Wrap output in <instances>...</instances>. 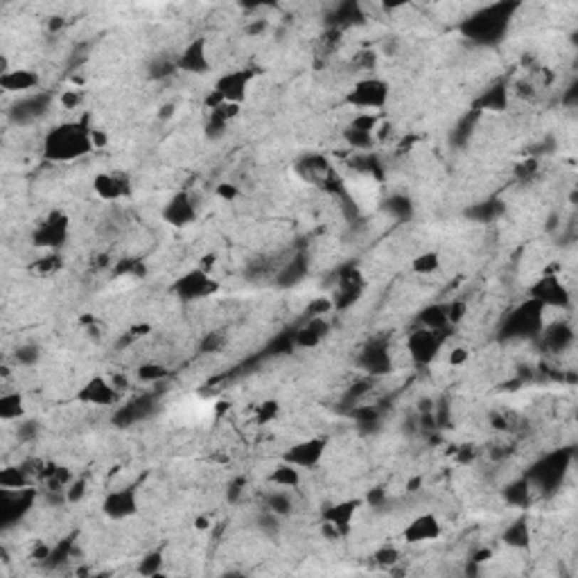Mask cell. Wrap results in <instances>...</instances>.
I'll return each instance as SVG.
<instances>
[{
  "label": "cell",
  "instance_id": "cell-63",
  "mask_svg": "<svg viewBox=\"0 0 578 578\" xmlns=\"http://www.w3.org/2000/svg\"><path fill=\"white\" fill-rule=\"evenodd\" d=\"M61 25H63V19H61V16H55V19L50 21L48 28H50V32H57V30L61 28Z\"/></svg>",
  "mask_w": 578,
  "mask_h": 578
},
{
  "label": "cell",
  "instance_id": "cell-3",
  "mask_svg": "<svg viewBox=\"0 0 578 578\" xmlns=\"http://www.w3.org/2000/svg\"><path fill=\"white\" fill-rule=\"evenodd\" d=\"M545 327V308L537 300L529 298L527 303L517 305L513 312H508L502 327H499V337L502 339H535L540 337Z\"/></svg>",
  "mask_w": 578,
  "mask_h": 578
},
{
  "label": "cell",
  "instance_id": "cell-43",
  "mask_svg": "<svg viewBox=\"0 0 578 578\" xmlns=\"http://www.w3.org/2000/svg\"><path fill=\"white\" fill-rule=\"evenodd\" d=\"M14 359L19 366H34L38 359H41V348L36 344H23L14 350Z\"/></svg>",
  "mask_w": 578,
  "mask_h": 578
},
{
  "label": "cell",
  "instance_id": "cell-10",
  "mask_svg": "<svg viewBox=\"0 0 578 578\" xmlns=\"http://www.w3.org/2000/svg\"><path fill=\"white\" fill-rule=\"evenodd\" d=\"M102 515L107 520L120 522L134 517L140 510V499H138V488L136 485H122V488L109 490L102 499Z\"/></svg>",
  "mask_w": 578,
  "mask_h": 578
},
{
  "label": "cell",
  "instance_id": "cell-33",
  "mask_svg": "<svg viewBox=\"0 0 578 578\" xmlns=\"http://www.w3.org/2000/svg\"><path fill=\"white\" fill-rule=\"evenodd\" d=\"M531 493H533V485L527 477H524V479H517V481L506 485L504 499L510 506H527L531 502Z\"/></svg>",
  "mask_w": 578,
  "mask_h": 578
},
{
  "label": "cell",
  "instance_id": "cell-16",
  "mask_svg": "<svg viewBox=\"0 0 578 578\" xmlns=\"http://www.w3.org/2000/svg\"><path fill=\"white\" fill-rule=\"evenodd\" d=\"M357 364L366 373V377L375 379V377L389 375L393 371V357H391L389 344H384V341H369V344L362 348Z\"/></svg>",
  "mask_w": 578,
  "mask_h": 578
},
{
  "label": "cell",
  "instance_id": "cell-4",
  "mask_svg": "<svg viewBox=\"0 0 578 578\" xmlns=\"http://www.w3.org/2000/svg\"><path fill=\"white\" fill-rule=\"evenodd\" d=\"M391 98V86L382 77H362L354 82L350 90L344 95L348 107L357 109L359 113H377L382 111Z\"/></svg>",
  "mask_w": 578,
  "mask_h": 578
},
{
  "label": "cell",
  "instance_id": "cell-28",
  "mask_svg": "<svg viewBox=\"0 0 578 578\" xmlns=\"http://www.w3.org/2000/svg\"><path fill=\"white\" fill-rule=\"evenodd\" d=\"M325 335H327L325 319H310V323H305L294 332V344L296 348H314L321 344V339Z\"/></svg>",
  "mask_w": 578,
  "mask_h": 578
},
{
  "label": "cell",
  "instance_id": "cell-31",
  "mask_svg": "<svg viewBox=\"0 0 578 578\" xmlns=\"http://www.w3.org/2000/svg\"><path fill=\"white\" fill-rule=\"evenodd\" d=\"M502 542L506 547H513V549H527L531 545V527H529L527 517H520L510 524L502 535Z\"/></svg>",
  "mask_w": 578,
  "mask_h": 578
},
{
  "label": "cell",
  "instance_id": "cell-29",
  "mask_svg": "<svg viewBox=\"0 0 578 578\" xmlns=\"http://www.w3.org/2000/svg\"><path fill=\"white\" fill-rule=\"evenodd\" d=\"M418 327H427V330L450 332L452 325L448 319V305H429L418 314Z\"/></svg>",
  "mask_w": 578,
  "mask_h": 578
},
{
  "label": "cell",
  "instance_id": "cell-50",
  "mask_svg": "<svg viewBox=\"0 0 578 578\" xmlns=\"http://www.w3.org/2000/svg\"><path fill=\"white\" fill-rule=\"evenodd\" d=\"M226 344V339L221 332H210L201 339V344H199V350L201 352H215V350H221Z\"/></svg>",
  "mask_w": 578,
  "mask_h": 578
},
{
  "label": "cell",
  "instance_id": "cell-52",
  "mask_svg": "<svg viewBox=\"0 0 578 578\" xmlns=\"http://www.w3.org/2000/svg\"><path fill=\"white\" fill-rule=\"evenodd\" d=\"M215 192H217L219 199H224V201H235V199H238V196H240V188L235 186V183H228V181L217 183Z\"/></svg>",
  "mask_w": 578,
  "mask_h": 578
},
{
  "label": "cell",
  "instance_id": "cell-24",
  "mask_svg": "<svg viewBox=\"0 0 578 578\" xmlns=\"http://www.w3.org/2000/svg\"><path fill=\"white\" fill-rule=\"evenodd\" d=\"M506 109H508V86L504 82H495L493 86H488L475 102V111L477 113H481V111L499 113V111H506Z\"/></svg>",
  "mask_w": 578,
  "mask_h": 578
},
{
  "label": "cell",
  "instance_id": "cell-12",
  "mask_svg": "<svg viewBox=\"0 0 578 578\" xmlns=\"http://www.w3.org/2000/svg\"><path fill=\"white\" fill-rule=\"evenodd\" d=\"M325 452H327V438L312 436V438H303L294 445H289L280 458L296 466L298 470H312L321 466Z\"/></svg>",
  "mask_w": 578,
  "mask_h": 578
},
{
  "label": "cell",
  "instance_id": "cell-40",
  "mask_svg": "<svg viewBox=\"0 0 578 578\" xmlns=\"http://www.w3.org/2000/svg\"><path fill=\"white\" fill-rule=\"evenodd\" d=\"M136 375H138L140 382H161V379H165L169 375V371H167V366H163V364L144 362L142 366H138Z\"/></svg>",
  "mask_w": 578,
  "mask_h": 578
},
{
  "label": "cell",
  "instance_id": "cell-26",
  "mask_svg": "<svg viewBox=\"0 0 578 578\" xmlns=\"http://www.w3.org/2000/svg\"><path fill=\"white\" fill-rule=\"evenodd\" d=\"M303 470H298L296 466L292 463H287V461H280L273 466V470L269 472V477L267 481L271 485H275V488H283V490H296L300 481H303V475H300Z\"/></svg>",
  "mask_w": 578,
  "mask_h": 578
},
{
  "label": "cell",
  "instance_id": "cell-48",
  "mask_svg": "<svg viewBox=\"0 0 578 578\" xmlns=\"http://www.w3.org/2000/svg\"><path fill=\"white\" fill-rule=\"evenodd\" d=\"M86 479H73L68 483V488H65V502L68 504H77L82 502L84 495H86Z\"/></svg>",
  "mask_w": 578,
  "mask_h": 578
},
{
  "label": "cell",
  "instance_id": "cell-25",
  "mask_svg": "<svg viewBox=\"0 0 578 578\" xmlns=\"http://www.w3.org/2000/svg\"><path fill=\"white\" fill-rule=\"evenodd\" d=\"M540 337L545 348L551 352H562L574 344V330L569 323H551L549 327H542Z\"/></svg>",
  "mask_w": 578,
  "mask_h": 578
},
{
  "label": "cell",
  "instance_id": "cell-18",
  "mask_svg": "<svg viewBox=\"0 0 578 578\" xmlns=\"http://www.w3.org/2000/svg\"><path fill=\"white\" fill-rule=\"evenodd\" d=\"M213 68L208 57V41L204 36L192 38L190 43H186L179 55H177V70L179 73H188V75H206Z\"/></svg>",
  "mask_w": 578,
  "mask_h": 578
},
{
  "label": "cell",
  "instance_id": "cell-47",
  "mask_svg": "<svg viewBox=\"0 0 578 578\" xmlns=\"http://www.w3.org/2000/svg\"><path fill=\"white\" fill-rule=\"evenodd\" d=\"M228 125H231V122H226L224 117H219V115H215V113H210L208 122H206V136H208L210 140H219V138L228 131Z\"/></svg>",
  "mask_w": 578,
  "mask_h": 578
},
{
  "label": "cell",
  "instance_id": "cell-55",
  "mask_svg": "<svg viewBox=\"0 0 578 578\" xmlns=\"http://www.w3.org/2000/svg\"><path fill=\"white\" fill-rule=\"evenodd\" d=\"M537 172V161H524L515 167V177L520 181H529Z\"/></svg>",
  "mask_w": 578,
  "mask_h": 578
},
{
  "label": "cell",
  "instance_id": "cell-42",
  "mask_svg": "<svg viewBox=\"0 0 578 578\" xmlns=\"http://www.w3.org/2000/svg\"><path fill=\"white\" fill-rule=\"evenodd\" d=\"M280 414V404L278 400H262L258 406H256V423L258 425H267L271 423V420H275Z\"/></svg>",
  "mask_w": 578,
  "mask_h": 578
},
{
  "label": "cell",
  "instance_id": "cell-53",
  "mask_svg": "<svg viewBox=\"0 0 578 578\" xmlns=\"http://www.w3.org/2000/svg\"><path fill=\"white\" fill-rule=\"evenodd\" d=\"M38 423L36 420H21L19 423V438L21 441H34L38 436Z\"/></svg>",
  "mask_w": 578,
  "mask_h": 578
},
{
  "label": "cell",
  "instance_id": "cell-6",
  "mask_svg": "<svg viewBox=\"0 0 578 578\" xmlns=\"http://www.w3.org/2000/svg\"><path fill=\"white\" fill-rule=\"evenodd\" d=\"M569 463H572V452L569 450H560V452H554V454H547L542 461H537L531 468L527 479L531 481L533 488L556 490L558 485L562 483L564 475H567Z\"/></svg>",
  "mask_w": 578,
  "mask_h": 578
},
{
  "label": "cell",
  "instance_id": "cell-11",
  "mask_svg": "<svg viewBox=\"0 0 578 578\" xmlns=\"http://www.w3.org/2000/svg\"><path fill=\"white\" fill-rule=\"evenodd\" d=\"M253 80H256V70L253 68L228 70V73L217 77L213 90L221 98V102L238 104V107H242L244 100L248 98V86H251Z\"/></svg>",
  "mask_w": 578,
  "mask_h": 578
},
{
  "label": "cell",
  "instance_id": "cell-21",
  "mask_svg": "<svg viewBox=\"0 0 578 578\" xmlns=\"http://www.w3.org/2000/svg\"><path fill=\"white\" fill-rule=\"evenodd\" d=\"M93 192L104 201H117L129 196L131 181L125 172H100L93 179Z\"/></svg>",
  "mask_w": 578,
  "mask_h": 578
},
{
  "label": "cell",
  "instance_id": "cell-2",
  "mask_svg": "<svg viewBox=\"0 0 578 578\" xmlns=\"http://www.w3.org/2000/svg\"><path fill=\"white\" fill-rule=\"evenodd\" d=\"M517 9V5H490L481 11H477L475 16H470L463 21L461 30L470 38V41L481 43V46H493L497 41H502V36L510 23V14Z\"/></svg>",
  "mask_w": 578,
  "mask_h": 578
},
{
  "label": "cell",
  "instance_id": "cell-20",
  "mask_svg": "<svg viewBox=\"0 0 578 578\" xmlns=\"http://www.w3.org/2000/svg\"><path fill=\"white\" fill-rule=\"evenodd\" d=\"M154 411H156V400L152 396H138V398L127 400L122 406H117L111 423L117 429H129V427L142 423L144 418L154 416Z\"/></svg>",
  "mask_w": 578,
  "mask_h": 578
},
{
  "label": "cell",
  "instance_id": "cell-46",
  "mask_svg": "<svg viewBox=\"0 0 578 578\" xmlns=\"http://www.w3.org/2000/svg\"><path fill=\"white\" fill-rule=\"evenodd\" d=\"M387 210L398 219H409L411 215V201L406 196H391L387 201Z\"/></svg>",
  "mask_w": 578,
  "mask_h": 578
},
{
  "label": "cell",
  "instance_id": "cell-22",
  "mask_svg": "<svg viewBox=\"0 0 578 578\" xmlns=\"http://www.w3.org/2000/svg\"><path fill=\"white\" fill-rule=\"evenodd\" d=\"M364 292V278L357 269H344L339 273V285L335 289L332 296V305L337 310L350 308L354 300H357Z\"/></svg>",
  "mask_w": 578,
  "mask_h": 578
},
{
  "label": "cell",
  "instance_id": "cell-35",
  "mask_svg": "<svg viewBox=\"0 0 578 578\" xmlns=\"http://www.w3.org/2000/svg\"><path fill=\"white\" fill-rule=\"evenodd\" d=\"M502 213H504V204L497 201V199H485V201L472 206L468 210L470 219H477V221H493V219H497Z\"/></svg>",
  "mask_w": 578,
  "mask_h": 578
},
{
  "label": "cell",
  "instance_id": "cell-9",
  "mask_svg": "<svg viewBox=\"0 0 578 578\" xmlns=\"http://www.w3.org/2000/svg\"><path fill=\"white\" fill-rule=\"evenodd\" d=\"M529 298L537 300L545 310L547 308H556V310H567L572 305V292L560 280V275L556 273H545L542 278H537L531 285Z\"/></svg>",
  "mask_w": 578,
  "mask_h": 578
},
{
  "label": "cell",
  "instance_id": "cell-60",
  "mask_svg": "<svg viewBox=\"0 0 578 578\" xmlns=\"http://www.w3.org/2000/svg\"><path fill=\"white\" fill-rule=\"evenodd\" d=\"M194 529L196 531H208L210 529V520L206 515H199V517L194 520Z\"/></svg>",
  "mask_w": 578,
  "mask_h": 578
},
{
  "label": "cell",
  "instance_id": "cell-64",
  "mask_svg": "<svg viewBox=\"0 0 578 578\" xmlns=\"http://www.w3.org/2000/svg\"><path fill=\"white\" fill-rule=\"evenodd\" d=\"M172 113H174V107H172V104H165L163 111H161V117H167V115H172Z\"/></svg>",
  "mask_w": 578,
  "mask_h": 578
},
{
  "label": "cell",
  "instance_id": "cell-8",
  "mask_svg": "<svg viewBox=\"0 0 578 578\" xmlns=\"http://www.w3.org/2000/svg\"><path fill=\"white\" fill-rule=\"evenodd\" d=\"M362 499L352 497V499H341L337 504H327L323 508V533L332 535V537H344L350 533L352 522L357 517L359 508H362Z\"/></svg>",
  "mask_w": 578,
  "mask_h": 578
},
{
  "label": "cell",
  "instance_id": "cell-19",
  "mask_svg": "<svg viewBox=\"0 0 578 578\" xmlns=\"http://www.w3.org/2000/svg\"><path fill=\"white\" fill-rule=\"evenodd\" d=\"M77 400L90 404V406H113L120 400V391H117L111 382V377L95 375L86 379L82 389L77 391Z\"/></svg>",
  "mask_w": 578,
  "mask_h": 578
},
{
  "label": "cell",
  "instance_id": "cell-7",
  "mask_svg": "<svg viewBox=\"0 0 578 578\" xmlns=\"http://www.w3.org/2000/svg\"><path fill=\"white\" fill-rule=\"evenodd\" d=\"M219 283L210 275V271L196 267L190 269L186 273H181L179 278L172 283V292L177 298L186 300V303H192V300H204L208 296L217 294Z\"/></svg>",
  "mask_w": 578,
  "mask_h": 578
},
{
  "label": "cell",
  "instance_id": "cell-1",
  "mask_svg": "<svg viewBox=\"0 0 578 578\" xmlns=\"http://www.w3.org/2000/svg\"><path fill=\"white\" fill-rule=\"evenodd\" d=\"M93 149V127L88 125L86 117L52 127L43 138V159L48 163L82 161Z\"/></svg>",
  "mask_w": 578,
  "mask_h": 578
},
{
  "label": "cell",
  "instance_id": "cell-58",
  "mask_svg": "<svg viewBox=\"0 0 578 578\" xmlns=\"http://www.w3.org/2000/svg\"><path fill=\"white\" fill-rule=\"evenodd\" d=\"M468 359H470V350L468 348H463V346L452 348V352H450V364L452 366H463Z\"/></svg>",
  "mask_w": 578,
  "mask_h": 578
},
{
  "label": "cell",
  "instance_id": "cell-39",
  "mask_svg": "<svg viewBox=\"0 0 578 578\" xmlns=\"http://www.w3.org/2000/svg\"><path fill=\"white\" fill-rule=\"evenodd\" d=\"M344 140L350 144V147L359 149V152H369L373 144H375V136L373 134H366V131L352 129V127H346L344 129Z\"/></svg>",
  "mask_w": 578,
  "mask_h": 578
},
{
  "label": "cell",
  "instance_id": "cell-14",
  "mask_svg": "<svg viewBox=\"0 0 578 578\" xmlns=\"http://www.w3.org/2000/svg\"><path fill=\"white\" fill-rule=\"evenodd\" d=\"M50 107H52V95L46 93V90H34V93L23 95L11 104L7 115L14 125H32L36 120H41L50 111Z\"/></svg>",
  "mask_w": 578,
  "mask_h": 578
},
{
  "label": "cell",
  "instance_id": "cell-30",
  "mask_svg": "<svg viewBox=\"0 0 578 578\" xmlns=\"http://www.w3.org/2000/svg\"><path fill=\"white\" fill-rule=\"evenodd\" d=\"M32 485L30 472L23 466H9L0 470V490H23Z\"/></svg>",
  "mask_w": 578,
  "mask_h": 578
},
{
  "label": "cell",
  "instance_id": "cell-49",
  "mask_svg": "<svg viewBox=\"0 0 578 578\" xmlns=\"http://www.w3.org/2000/svg\"><path fill=\"white\" fill-rule=\"evenodd\" d=\"M335 305H332V298H317V300H312L310 308H308V314H310V319H325V314L330 312Z\"/></svg>",
  "mask_w": 578,
  "mask_h": 578
},
{
  "label": "cell",
  "instance_id": "cell-51",
  "mask_svg": "<svg viewBox=\"0 0 578 578\" xmlns=\"http://www.w3.org/2000/svg\"><path fill=\"white\" fill-rule=\"evenodd\" d=\"M244 488H246V479H244V477L233 479V481L228 483V488H226V499H228V504H238L240 499H242Z\"/></svg>",
  "mask_w": 578,
  "mask_h": 578
},
{
  "label": "cell",
  "instance_id": "cell-38",
  "mask_svg": "<svg viewBox=\"0 0 578 578\" xmlns=\"http://www.w3.org/2000/svg\"><path fill=\"white\" fill-rule=\"evenodd\" d=\"M411 269H414L418 275L436 273V271L441 269V256H438V253H434V251L420 253V256H416V260L411 262Z\"/></svg>",
  "mask_w": 578,
  "mask_h": 578
},
{
  "label": "cell",
  "instance_id": "cell-54",
  "mask_svg": "<svg viewBox=\"0 0 578 578\" xmlns=\"http://www.w3.org/2000/svg\"><path fill=\"white\" fill-rule=\"evenodd\" d=\"M375 560L379 564H396L400 560V551L396 547H379V551L375 554Z\"/></svg>",
  "mask_w": 578,
  "mask_h": 578
},
{
  "label": "cell",
  "instance_id": "cell-45",
  "mask_svg": "<svg viewBox=\"0 0 578 578\" xmlns=\"http://www.w3.org/2000/svg\"><path fill=\"white\" fill-rule=\"evenodd\" d=\"M280 520H283V517L273 515L271 510L265 508V510H262V513L258 515V529H260L262 533H265V535L271 537V535H275V533L280 531Z\"/></svg>",
  "mask_w": 578,
  "mask_h": 578
},
{
  "label": "cell",
  "instance_id": "cell-44",
  "mask_svg": "<svg viewBox=\"0 0 578 578\" xmlns=\"http://www.w3.org/2000/svg\"><path fill=\"white\" fill-rule=\"evenodd\" d=\"M352 129H359V131H366V134H373L375 136V129L379 127V115L377 113H357L350 120Z\"/></svg>",
  "mask_w": 578,
  "mask_h": 578
},
{
  "label": "cell",
  "instance_id": "cell-15",
  "mask_svg": "<svg viewBox=\"0 0 578 578\" xmlns=\"http://www.w3.org/2000/svg\"><path fill=\"white\" fill-rule=\"evenodd\" d=\"M161 217L172 228H186L196 219V201L188 190L174 192L161 208Z\"/></svg>",
  "mask_w": 578,
  "mask_h": 578
},
{
  "label": "cell",
  "instance_id": "cell-37",
  "mask_svg": "<svg viewBox=\"0 0 578 578\" xmlns=\"http://www.w3.org/2000/svg\"><path fill=\"white\" fill-rule=\"evenodd\" d=\"M163 551H159V549H154V551H147V554H144L140 560H138V567H136V572L140 574V576H159L161 574V569H163Z\"/></svg>",
  "mask_w": 578,
  "mask_h": 578
},
{
  "label": "cell",
  "instance_id": "cell-59",
  "mask_svg": "<svg viewBox=\"0 0 578 578\" xmlns=\"http://www.w3.org/2000/svg\"><path fill=\"white\" fill-rule=\"evenodd\" d=\"M384 499H387V493L382 488H375L371 495H369V504L371 506H377V504H384Z\"/></svg>",
  "mask_w": 578,
  "mask_h": 578
},
{
  "label": "cell",
  "instance_id": "cell-27",
  "mask_svg": "<svg viewBox=\"0 0 578 578\" xmlns=\"http://www.w3.org/2000/svg\"><path fill=\"white\" fill-rule=\"evenodd\" d=\"M308 275V256L305 253H296L287 265L275 275V285L280 287H294L298 285Z\"/></svg>",
  "mask_w": 578,
  "mask_h": 578
},
{
  "label": "cell",
  "instance_id": "cell-57",
  "mask_svg": "<svg viewBox=\"0 0 578 578\" xmlns=\"http://www.w3.org/2000/svg\"><path fill=\"white\" fill-rule=\"evenodd\" d=\"M59 102H61L63 109H75L77 104L82 102V93H80V90H63Z\"/></svg>",
  "mask_w": 578,
  "mask_h": 578
},
{
  "label": "cell",
  "instance_id": "cell-61",
  "mask_svg": "<svg viewBox=\"0 0 578 578\" xmlns=\"http://www.w3.org/2000/svg\"><path fill=\"white\" fill-rule=\"evenodd\" d=\"M93 144H95V147H104V144H107V136H104L102 131H98V129H93Z\"/></svg>",
  "mask_w": 578,
  "mask_h": 578
},
{
  "label": "cell",
  "instance_id": "cell-62",
  "mask_svg": "<svg viewBox=\"0 0 578 578\" xmlns=\"http://www.w3.org/2000/svg\"><path fill=\"white\" fill-rule=\"evenodd\" d=\"M265 28H267V23H265V21H258L256 25H248V30H246V32H248V34H260Z\"/></svg>",
  "mask_w": 578,
  "mask_h": 578
},
{
  "label": "cell",
  "instance_id": "cell-56",
  "mask_svg": "<svg viewBox=\"0 0 578 578\" xmlns=\"http://www.w3.org/2000/svg\"><path fill=\"white\" fill-rule=\"evenodd\" d=\"M466 314V303L463 300H454V303H448V319H450V325L458 323L463 319Z\"/></svg>",
  "mask_w": 578,
  "mask_h": 578
},
{
  "label": "cell",
  "instance_id": "cell-34",
  "mask_svg": "<svg viewBox=\"0 0 578 578\" xmlns=\"http://www.w3.org/2000/svg\"><path fill=\"white\" fill-rule=\"evenodd\" d=\"M25 402L21 393H7L0 398V418L3 420H23Z\"/></svg>",
  "mask_w": 578,
  "mask_h": 578
},
{
  "label": "cell",
  "instance_id": "cell-23",
  "mask_svg": "<svg viewBox=\"0 0 578 578\" xmlns=\"http://www.w3.org/2000/svg\"><path fill=\"white\" fill-rule=\"evenodd\" d=\"M38 86V75L28 68H14L7 73H0V88L5 93H34L32 88Z\"/></svg>",
  "mask_w": 578,
  "mask_h": 578
},
{
  "label": "cell",
  "instance_id": "cell-13",
  "mask_svg": "<svg viewBox=\"0 0 578 578\" xmlns=\"http://www.w3.org/2000/svg\"><path fill=\"white\" fill-rule=\"evenodd\" d=\"M448 339V332H438V330H427V327H416V330L406 339V350H409L411 359L420 366L431 364L436 359V354L441 346Z\"/></svg>",
  "mask_w": 578,
  "mask_h": 578
},
{
  "label": "cell",
  "instance_id": "cell-17",
  "mask_svg": "<svg viewBox=\"0 0 578 578\" xmlns=\"http://www.w3.org/2000/svg\"><path fill=\"white\" fill-rule=\"evenodd\" d=\"M443 535V524L434 513H420L404 524L400 537L406 545H427L436 542Z\"/></svg>",
  "mask_w": 578,
  "mask_h": 578
},
{
  "label": "cell",
  "instance_id": "cell-36",
  "mask_svg": "<svg viewBox=\"0 0 578 578\" xmlns=\"http://www.w3.org/2000/svg\"><path fill=\"white\" fill-rule=\"evenodd\" d=\"M152 80H167V77L177 75V57H156L149 61V68H147Z\"/></svg>",
  "mask_w": 578,
  "mask_h": 578
},
{
  "label": "cell",
  "instance_id": "cell-32",
  "mask_svg": "<svg viewBox=\"0 0 578 578\" xmlns=\"http://www.w3.org/2000/svg\"><path fill=\"white\" fill-rule=\"evenodd\" d=\"M265 508L271 510V513L278 517H287V515H292V510H294V499H292V495H289V490L275 488L273 493L267 495Z\"/></svg>",
  "mask_w": 578,
  "mask_h": 578
},
{
  "label": "cell",
  "instance_id": "cell-41",
  "mask_svg": "<svg viewBox=\"0 0 578 578\" xmlns=\"http://www.w3.org/2000/svg\"><path fill=\"white\" fill-rule=\"evenodd\" d=\"M61 267H63V258H61L59 251H48V253H43L41 258H38V260L34 262V271L43 273V275H48V273H57Z\"/></svg>",
  "mask_w": 578,
  "mask_h": 578
},
{
  "label": "cell",
  "instance_id": "cell-5",
  "mask_svg": "<svg viewBox=\"0 0 578 578\" xmlns=\"http://www.w3.org/2000/svg\"><path fill=\"white\" fill-rule=\"evenodd\" d=\"M70 235V217L61 210H52L32 231V244L41 251H61Z\"/></svg>",
  "mask_w": 578,
  "mask_h": 578
}]
</instances>
